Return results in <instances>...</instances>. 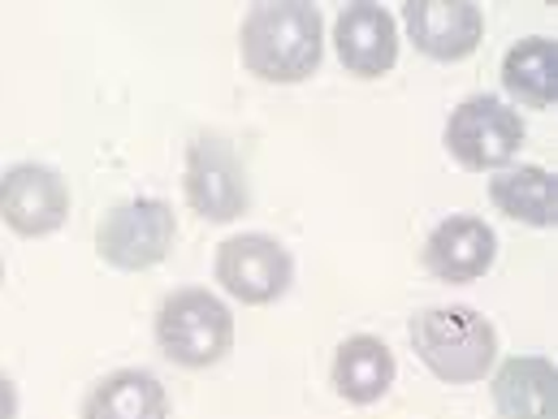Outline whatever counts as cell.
I'll use <instances>...</instances> for the list:
<instances>
[{
    "label": "cell",
    "instance_id": "18",
    "mask_svg": "<svg viewBox=\"0 0 558 419\" xmlns=\"http://www.w3.org/2000/svg\"><path fill=\"white\" fill-rule=\"evenodd\" d=\"M0 281H4V260H0Z\"/></svg>",
    "mask_w": 558,
    "mask_h": 419
},
{
    "label": "cell",
    "instance_id": "12",
    "mask_svg": "<svg viewBox=\"0 0 558 419\" xmlns=\"http://www.w3.org/2000/svg\"><path fill=\"white\" fill-rule=\"evenodd\" d=\"M399 377L395 350L373 337V333H355L333 350V390L338 398H347L351 407H373L390 394Z\"/></svg>",
    "mask_w": 558,
    "mask_h": 419
},
{
    "label": "cell",
    "instance_id": "7",
    "mask_svg": "<svg viewBox=\"0 0 558 419\" xmlns=\"http://www.w3.org/2000/svg\"><path fill=\"white\" fill-rule=\"evenodd\" d=\"M217 285L243 307H269L294 281V260L274 234H234L217 247Z\"/></svg>",
    "mask_w": 558,
    "mask_h": 419
},
{
    "label": "cell",
    "instance_id": "11",
    "mask_svg": "<svg viewBox=\"0 0 558 419\" xmlns=\"http://www.w3.org/2000/svg\"><path fill=\"white\" fill-rule=\"evenodd\" d=\"M333 48L347 74L381 78L399 65V22L386 4H347L333 22Z\"/></svg>",
    "mask_w": 558,
    "mask_h": 419
},
{
    "label": "cell",
    "instance_id": "16",
    "mask_svg": "<svg viewBox=\"0 0 558 419\" xmlns=\"http://www.w3.org/2000/svg\"><path fill=\"white\" fill-rule=\"evenodd\" d=\"M83 419H169V394L147 368H118L87 390Z\"/></svg>",
    "mask_w": 558,
    "mask_h": 419
},
{
    "label": "cell",
    "instance_id": "10",
    "mask_svg": "<svg viewBox=\"0 0 558 419\" xmlns=\"http://www.w3.org/2000/svg\"><path fill=\"white\" fill-rule=\"evenodd\" d=\"M428 278L446 281V285H468V281H481L494 260H498V234L489 221L481 217H446L433 225V234L424 238V251H420Z\"/></svg>",
    "mask_w": 558,
    "mask_h": 419
},
{
    "label": "cell",
    "instance_id": "15",
    "mask_svg": "<svg viewBox=\"0 0 558 419\" xmlns=\"http://www.w3.org/2000/svg\"><path fill=\"white\" fill-rule=\"evenodd\" d=\"M502 91L511 109H555L558 104V44L550 35H529L502 57Z\"/></svg>",
    "mask_w": 558,
    "mask_h": 419
},
{
    "label": "cell",
    "instance_id": "2",
    "mask_svg": "<svg viewBox=\"0 0 558 419\" xmlns=\"http://www.w3.org/2000/svg\"><path fill=\"white\" fill-rule=\"evenodd\" d=\"M408 333L420 363L446 385H476L498 363V329L476 307H424L412 316Z\"/></svg>",
    "mask_w": 558,
    "mask_h": 419
},
{
    "label": "cell",
    "instance_id": "5",
    "mask_svg": "<svg viewBox=\"0 0 558 419\" xmlns=\"http://www.w3.org/2000/svg\"><path fill=\"white\" fill-rule=\"evenodd\" d=\"M441 139H446V151L454 156V164H463L468 173H498L520 156L529 126L520 109H511L507 100L468 96L459 109H450Z\"/></svg>",
    "mask_w": 558,
    "mask_h": 419
},
{
    "label": "cell",
    "instance_id": "14",
    "mask_svg": "<svg viewBox=\"0 0 558 419\" xmlns=\"http://www.w3.org/2000/svg\"><path fill=\"white\" fill-rule=\"evenodd\" d=\"M489 204L533 230H555L558 225V190L555 173L542 164H507L489 177Z\"/></svg>",
    "mask_w": 558,
    "mask_h": 419
},
{
    "label": "cell",
    "instance_id": "1",
    "mask_svg": "<svg viewBox=\"0 0 558 419\" xmlns=\"http://www.w3.org/2000/svg\"><path fill=\"white\" fill-rule=\"evenodd\" d=\"M239 52L260 83H303L325 57V17L307 0H260L239 26Z\"/></svg>",
    "mask_w": 558,
    "mask_h": 419
},
{
    "label": "cell",
    "instance_id": "17",
    "mask_svg": "<svg viewBox=\"0 0 558 419\" xmlns=\"http://www.w3.org/2000/svg\"><path fill=\"white\" fill-rule=\"evenodd\" d=\"M0 419H17V385L0 372Z\"/></svg>",
    "mask_w": 558,
    "mask_h": 419
},
{
    "label": "cell",
    "instance_id": "4",
    "mask_svg": "<svg viewBox=\"0 0 558 419\" xmlns=\"http://www.w3.org/2000/svg\"><path fill=\"white\" fill-rule=\"evenodd\" d=\"M178 243V217L165 199L135 195L105 212L96 225V256L118 273H147L156 269Z\"/></svg>",
    "mask_w": 558,
    "mask_h": 419
},
{
    "label": "cell",
    "instance_id": "3",
    "mask_svg": "<svg viewBox=\"0 0 558 419\" xmlns=\"http://www.w3.org/2000/svg\"><path fill=\"white\" fill-rule=\"evenodd\" d=\"M156 346L178 368H213L234 346V311L204 285L173 289L156 311Z\"/></svg>",
    "mask_w": 558,
    "mask_h": 419
},
{
    "label": "cell",
    "instance_id": "8",
    "mask_svg": "<svg viewBox=\"0 0 558 419\" xmlns=\"http://www.w3.org/2000/svg\"><path fill=\"white\" fill-rule=\"evenodd\" d=\"M70 217V182L48 164H13L0 177V221L17 238H48Z\"/></svg>",
    "mask_w": 558,
    "mask_h": 419
},
{
    "label": "cell",
    "instance_id": "13",
    "mask_svg": "<svg viewBox=\"0 0 558 419\" xmlns=\"http://www.w3.org/2000/svg\"><path fill=\"white\" fill-rule=\"evenodd\" d=\"M494 407L502 419H558V368L542 355H511L494 372Z\"/></svg>",
    "mask_w": 558,
    "mask_h": 419
},
{
    "label": "cell",
    "instance_id": "9",
    "mask_svg": "<svg viewBox=\"0 0 558 419\" xmlns=\"http://www.w3.org/2000/svg\"><path fill=\"white\" fill-rule=\"evenodd\" d=\"M403 26L428 61H468L485 39V9L476 0H408Z\"/></svg>",
    "mask_w": 558,
    "mask_h": 419
},
{
    "label": "cell",
    "instance_id": "6",
    "mask_svg": "<svg viewBox=\"0 0 558 419\" xmlns=\"http://www.w3.org/2000/svg\"><path fill=\"white\" fill-rule=\"evenodd\" d=\"M182 190L191 212H199L213 225H230L252 208V186H247V169L234 156V147L217 135H199L186 147V173H182Z\"/></svg>",
    "mask_w": 558,
    "mask_h": 419
}]
</instances>
